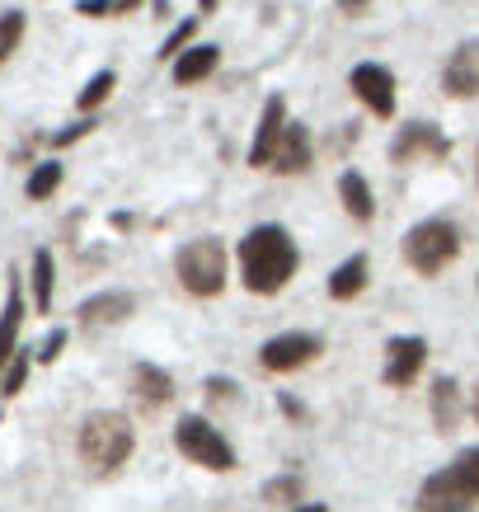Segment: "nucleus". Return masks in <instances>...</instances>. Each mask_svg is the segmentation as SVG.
Masks as SVG:
<instances>
[{
  "instance_id": "4be33fe9",
  "label": "nucleus",
  "mask_w": 479,
  "mask_h": 512,
  "mask_svg": "<svg viewBox=\"0 0 479 512\" xmlns=\"http://www.w3.org/2000/svg\"><path fill=\"white\" fill-rule=\"evenodd\" d=\"M62 179H66V165H62V160H43V165H33L29 188H24V193H29L33 202H47L52 193H57V188H62Z\"/></svg>"
},
{
  "instance_id": "ddd939ff",
  "label": "nucleus",
  "mask_w": 479,
  "mask_h": 512,
  "mask_svg": "<svg viewBox=\"0 0 479 512\" xmlns=\"http://www.w3.org/2000/svg\"><path fill=\"white\" fill-rule=\"evenodd\" d=\"M428 414H433V428L442 437H451L465 419V390L456 376H437L433 390H428Z\"/></svg>"
},
{
  "instance_id": "1a4fd4ad",
  "label": "nucleus",
  "mask_w": 479,
  "mask_h": 512,
  "mask_svg": "<svg viewBox=\"0 0 479 512\" xmlns=\"http://www.w3.org/2000/svg\"><path fill=\"white\" fill-rule=\"evenodd\" d=\"M414 508L418 512H475L479 498L465 489V480L456 475V466H442V470H433L428 480L418 484Z\"/></svg>"
},
{
  "instance_id": "a878e982",
  "label": "nucleus",
  "mask_w": 479,
  "mask_h": 512,
  "mask_svg": "<svg viewBox=\"0 0 479 512\" xmlns=\"http://www.w3.org/2000/svg\"><path fill=\"white\" fill-rule=\"evenodd\" d=\"M24 29H29L24 10H0V66L15 57V47L24 43Z\"/></svg>"
},
{
  "instance_id": "aec40b11",
  "label": "nucleus",
  "mask_w": 479,
  "mask_h": 512,
  "mask_svg": "<svg viewBox=\"0 0 479 512\" xmlns=\"http://www.w3.org/2000/svg\"><path fill=\"white\" fill-rule=\"evenodd\" d=\"M339 198H343V207H348V217H353V221H371V217H376V193H371V184H367V174H362V170H343Z\"/></svg>"
},
{
  "instance_id": "b1692460",
  "label": "nucleus",
  "mask_w": 479,
  "mask_h": 512,
  "mask_svg": "<svg viewBox=\"0 0 479 512\" xmlns=\"http://www.w3.org/2000/svg\"><path fill=\"white\" fill-rule=\"evenodd\" d=\"M301 494H306V484H301L296 470L263 484V503H278V508H301Z\"/></svg>"
},
{
  "instance_id": "473e14b6",
  "label": "nucleus",
  "mask_w": 479,
  "mask_h": 512,
  "mask_svg": "<svg viewBox=\"0 0 479 512\" xmlns=\"http://www.w3.org/2000/svg\"><path fill=\"white\" fill-rule=\"evenodd\" d=\"M278 409H282V414H287L292 423H306V404L296 400L292 390H278Z\"/></svg>"
},
{
  "instance_id": "39448f33",
  "label": "nucleus",
  "mask_w": 479,
  "mask_h": 512,
  "mask_svg": "<svg viewBox=\"0 0 479 512\" xmlns=\"http://www.w3.org/2000/svg\"><path fill=\"white\" fill-rule=\"evenodd\" d=\"M174 447H179V456H184V461H193V466H202V470H212V475H231V470L240 466L235 447L226 442V433H221L207 414H184V419L174 423Z\"/></svg>"
},
{
  "instance_id": "6e6552de",
  "label": "nucleus",
  "mask_w": 479,
  "mask_h": 512,
  "mask_svg": "<svg viewBox=\"0 0 479 512\" xmlns=\"http://www.w3.org/2000/svg\"><path fill=\"white\" fill-rule=\"evenodd\" d=\"M348 90L357 94V104L371 113V118H395V76H390V66L381 62H357L348 71Z\"/></svg>"
},
{
  "instance_id": "f3484780",
  "label": "nucleus",
  "mask_w": 479,
  "mask_h": 512,
  "mask_svg": "<svg viewBox=\"0 0 479 512\" xmlns=\"http://www.w3.org/2000/svg\"><path fill=\"white\" fill-rule=\"evenodd\" d=\"M132 395H137L146 409H160V404L174 400V376L165 367H155V362H137L132 367Z\"/></svg>"
},
{
  "instance_id": "412c9836",
  "label": "nucleus",
  "mask_w": 479,
  "mask_h": 512,
  "mask_svg": "<svg viewBox=\"0 0 479 512\" xmlns=\"http://www.w3.org/2000/svg\"><path fill=\"white\" fill-rule=\"evenodd\" d=\"M33 306H38V315L52 311V287H57V264H52V249H38L33 254Z\"/></svg>"
},
{
  "instance_id": "7ed1b4c3",
  "label": "nucleus",
  "mask_w": 479,
  "mask_h": 512,
  "mask_svg": "<svg viewBox=\"0 0 479 512\" xmlns=\"http://www.w3.org/2000/svg\"><path fill=\"white\" fill-rule=\"evenodd\" d=\"M174 278H179V287H184L188 296L212 301V296L226 292L231 254H226V245H221L217 235H198V240L179 245V254H174Z\"/></svg>"
},
{
  "instance_id": "c9c22d12",
  "label": "nucleus",
  "mask_w": 479,
  "mask_h": 512,
  "mask_svg": "<svg viewBox=\"0 0 479 512\" xmlns=\"http://www.w3.org/2000/svg\"><path fill=\"white\" fill-rule=\"evenodd\" d=\"M217 5H221V0H198V10H202V15H217Z\"/></svg>"
},
{
  "instance_id": "f8f14e48",
  "label": "nucleus",
  "mask_w": 479,
  "mask_h": 512,
  "mask_svg": "<svg viewBox=\"0 0 479 512\" xmlns=\"http://www.w3.org/2000/svg\"><path fill=\"white\" fill-rule=\"evenodd\" d=\"M442 90L447 99H475L479 94V38H465L442 66Z\"/></svg>"
},
{
  "instance_id": "f03ea898",
  "label": "nucleus",
  "mask_w": 479,
  "mask_h": 512,
  "mask_svg": "<svg viewBox=\"0 0 479 512\" xmlns=\"http://www.w3.org/2000/svg\"><path fill=\"white\" fill-rule=\"evenodd\" d=\"M76 451L85 470L90 475H113V470H123L132 461V451H137V433H132V423L123 414H113V409H94L85 414L76 433Z\"/></svg>"
},
{
  "instance_id": "20e7f679",
  "label": "nucleus",
  "mask_w": 479,
  "mask_h": 512,
  "mask_svg": "<svg viewBox=\"0 0 479 512\" xmlns=\"http://www.w3.org/2000/svg\"><path fill=\"white\" fill-rule=\"evenodd\" d=\"M400 249H404V264L414 268L418 278H437V273H447L461 259V231L447 217H428L404 231Z\"/></svg>"
},
{
  "instance_id": "c756f323",
  "label": "nucleus",
  "mask_w": 479,
  "mask_h": 512,
  "mask_svg": "<svg viewBox=\"0 0 479 512\" xmlns=\"http://www.w3.org/2000/svg\"><path fill=\"white\" fill-rule=\"evenodd\" d=\"M202 390H207L212 400H240V381H235V376H207Z\"/></svg>"
},
{
  "instance_id": "6ab92c4d",
  "label": "nucleus",
  "mask_w": 479,
  "mask_h": 512,
  "mask_svg": "<svg viewBox=\"0 0 479 512\" xmlns=\"http://www.w3.org/2000/svg\"><path fill=\"white\" fill-rule=\"evenodd\" d=\"M19 325H24V296H19V278L10 282V301L0 311V376L10 367V357L19 353Z\"/></svg>"
},
{
  "instance_id": "4c0bfd02",
  "label": "nucleus",
  "mask_w": 479,
  "mask_h": 512,
  "mask_svg": "<svg viewBox=\"0 0 479 512\" xmlns=\"http://www.w3.org/2000/svg\"><path fill=\"white\" fill-rule=\"evenodd\" d=\"M470 414L479 419V386H475V395H470Z\"/></svg>"
},
{
  "instance_id": "cd10ccee",
  "label": "nucleus",
  "mask_w": 479,
  "mask_h": 512,
  "mask_svg": "<svg viewBox=\"0 0 479 512\" xmlns=\"http://www.w3.org/2000/svg\"><path fill=\"white\" fill-rule=\"evenodd\" d=\"M451 466H456V475L465 480V489H470V494L479 498V442H475V447H465L461 456L451 461Z\"/></svg>"
},
{
  "instance_id": "4468645a",
  "label": "nucleus",
  "mask_w": 479,
  "mask_h": 512,
  "mask_svg": "<svg viewBox=\"0 0 479 512\" xmlns=\"http://www.w3.org/2000/svg\"><path fill=\"white\" fill-rule=\"evenodd\" d=\"M132 311H137V296L132 292H94L80 301L76 320L85 329H109V325H123Z\"/></svg>"
},
{
  "instance_id": "2f4dec72",
  "label": "nucleus",
  "mask_w": 479,
  "mask_h": 512,
  "mask_svg": "<svg viewBox=\"0 0 479 512\" xmlns=\"http://www.w3.org/2000/svg\"><path fill=\"white\" fill-rule=\"evenodd\" d=\"M94 118H80V123H71V127H62V132H57V137H52V146H57V151H62V146H71V141H80V137H90L94 132Z\"/></svg>"
},
{
  "instance_id": "f704fd0d",
  "label": "nucleus",
  "mask_w": 479,
  "mask_h": 512,
  "mask_svg": "<svg viewBox=\"0 0 479 512\" xmlns=\"http://www.w3.org/2000/svg\"><path fill=\"white\" fill-rule=\"evenodd\" d=\"M292 512H329V503H301V508H292Z\"/></svg>"
},
{
  "instance_id": "423d86ee",
  "label": "nucleus",
  "mask_w": 479,
  "mask_h": 512,
  "mask_svg": "<svg viewBox=\"0 0 479 512\" xmlns=\"http://www.w3.org/2000/svg\"><path fill=\"white\" fill-rule=\"evenodd\" d=\"M320 353H325V339H320V334L287 329V334H273V339L259 343V367H263V372H273V376H287V372L310 367Z\"/></svg>"
},
{
  "instance_id": "393cba45",
  "label": "nucleus",
  "mask_w": 479,
  "mask_h": 512,
  "mask_svg": "<svg viewBox=\"0 0 479 512\" xmlns=\"http://www.w3.org/2000/svg\"><path fill=\"white\" fill-rule=\"evenodd\" d=\"M198 24H202V15L184 19V24H174L170 38L160 43V52H155V57H160V62H179V57L188 52V47H193V38H198Z\"/></svg>"
},
{
  "instance_id": "5701e85b",
  "label": "nucleus",
  "mask_w": 479,
  "mask_h": 512,
  "mask_svg": "<svg viewBox=\"0 0 479 512\" xmlns=\"http://www.w3.org/2000/svg\"><path fill=\"white\" fill-rule=\"evenodd\" d=\"M113 90H118V76H113V71H99V76H90V80H85V90L76 94V109H80V113L104 109Z\"/></svg>"
},
{
  "instance_id": "2eb2a0df",
  "label": "nucleus",
  "mask_w": 479,
  "mask_h": 512,
  "mask_svg": "<svg viewBox=\"0 0 479 512\" xmlns=\"http://www.w3.org/2000/svg\"><path fill=\"white\" fill-rule=\"evenodd\" d=\"M310 165H315V137H310L306 123H287V132H282L278 151H273V174H306Z\"/></svg>"
},
{
  "instance_id": "e433bc0d",
  "label": "nucleus",
  "mask_w": 479,
  "mask_h": 512,
  "mask_svg": "<svg viewBox=\"0 0 479 512\" xmlns=\"http://www.w3.org/2000/svg\"><path fill=\"white\" fill-rule=\"evenodd\" d=\"M118 5H123V15H132V10H141L146 0H118Z\"/></svg>"
},
{
  "instance_id": "58836bf2",
  "label": "nucleus",
  "mask_w": 479,
  "mask_h": 512,
  "mask_svg": "<svg viewBox=\"0 0 479 512\" xmlns=\"http://www.w3.org/2000/svg\"><path fill=\"white\" fill-rule=\"evenodd\" d=\"M475 179H479V151H475Z\"/></svg>"
},
{
  "instance_id": "c85d7f7f",
  "label": "nucleus",
  "mask_w": 479,
  "mask_h": 512,
  "mask_svg": "<svg viewBox=\"0 0 479 512\" xmlns=\"http://www.w3.org/2000/svg\"><path fill=\"white\" fill-rule=\"evenodd\" d=\"M66 339H71L66 329H47V339L33 348V362H57V357H62V348H66Z\"/></svg>"
},
{
  "instance_id": "bb28decb",
  "label": "nucleus",
  "mask_w": 479,
  "mask_h": 512,
  "mask_svg": "<svg viewBox=\"0 0 479 512\" xmlns=\"http://www.w3.org/2000/svg\"><path fill=\"white\" fill-rule=\"evenodd\" d=\"M29 367H33V353H29V348H19V353L10 357L5 376H0V395H19V390H24V381H29Z\"/></svg>"
},
{
  "instance_id": "0eeeda50",
  "label": "nucleus",
  "mask_w": 479,
  "mask_h": 512,
  "mask_svg": "<svg viewBox=\"0 0 479 512\" xmlns=\"http://www.w3.org/2000/svg\"><path fill=\"white\" fill-rule=\"evenodd\" d=\"M451 156V137L437 123L418 118V123H404L390 141V165H418V160H447Z\"/></svg>"
},
{
  "instance_id": "a211bd4d",
  "label": "nucleus",
  "mask_w": 479,
  "mask_h": 512,
  "mask_svg": "<svg viewBox=\"0 0 479 512\" xmlns=\"http://www.w3.org/2000/svg\"><path fill=\"white\" fill-rule=\"evenodd\" d=\"M217 66H221V47L217 43H193L179 62H170V71H174V85H202Z\"/></svg>"
},
{
  "instance_id": "9d476101",
  "label": "nucleus",
  "mask_w": 479,
  "mask_h": 512,
  "mask_svg": "<svg viewBox=\"0 0 479 512\" xmlns=\"http://www.w3.org/2000/svg\"><path fill=\"white\" fill-rule=\"evenodd\" d=\"M287 99H282L278 90L263 99V109H259V123H254V137H249V165L254 170H273V151H278V141L282 132H287Z\"/></svg>"
},
{
  "instance_id": "f257e3e1",
  "label": "nucleus",
  "mask_w": 479,
  "mask_h": 512,
  "mask_svg": "<svg viewBox=\"0 0 479 512\" xmlns=\"http://www.w3.org/2000/svg\"><path fill=\"white\" fill-rule=\"evenodd\" d=\"M235 259H240V282H245V292L278 296L282 287L296 278V268H301V249H296V240H292L287 226L263 221V226H254V231H245Z\"/></svg>"
},
{
  "instance_id": "72a5a7b5",
  "label": "nucleus",
  "mask_w": 479,
  "mask_h": 512,
  "mask_svg": "<svg viewBox=\"0 0 479 512\" xmlns=\"http://www.w3.org/2000/svg\"><path fill=\"white\" fill-rule=\"evenodd\" d=\"M367 5H371V0H339V10H343V15H362Z\"/></svg>"
},
{
  "instance_id": "7c9ffc66",
  "label": "nucleus",
  "mask_w": 479,
  "mask_h": 512,
  "mask_svg": "<svg viewBox=\"0 0 479 512\" xmlns=\"http://www.w3.org/2000/svg\"><path fill=\"white\" fill-rule=\"evenodd\" d=\"M76 15H85V19H113V15H123V5H118V0H80Z\"/></svg>"
},
{
  "instance_id": "9b49d317",
  "label": "nucleus",
  "mask_w": 479,
  "mask_h": 512,
  "mask_svg": "<svg viewBox=\"0 0 479 512\" xmlns=\"http://www.w3.org/2000/svg\"><path fill=\"white\" fill-rule=\"evenodd\" d=\"M428 367V339L423 334H395L386 343V386L390 390H409Z\"/></svg>"
},
{
  "instance_id": "dca6fc26",
  "label": "nucleus",
  "mask_w": 479,
  "mask_h": 512,
  "mask_svg": "<svg viewBox=\"0 0 479 512\" xmlns=\"http://www.w3.org/2000/svg\"><path fill=\"white\" fill-rule=\"evenodd\" d=\"M367 282H371V259L367 254H348V259L329 273L325 292H329V301H357V296L367 292Z\"/></svg>"
}]
</instances>
